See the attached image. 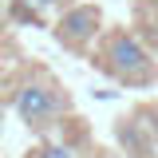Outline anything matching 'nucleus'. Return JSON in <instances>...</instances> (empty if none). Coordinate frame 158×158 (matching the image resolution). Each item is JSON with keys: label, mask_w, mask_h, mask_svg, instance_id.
Masks as SVG:
<instances>
[{"label": "nucleus", "mask_w": 158, "mask_h": 158, "mask_svg": "<svg viewBox=\"0 0 158 158\" xmlns=\"http://www.w3.org/2000/svg\"><path fill=\"white\" fill-rule=\"evenodd\" d=\"M12 103H16V115L24 118V127L28 131H40V135L52 131L59 118L67 115V95H63V87L48 71H32L16 87V99Z\"/></svg>", "instance_id": "nucleus-2"}, {"label": "nucleus", "mask_w": 158, "mask_h": 158, "mask_svg": "<svg viewBox=\"0 0 158 158\" xmlns=\"http://www.w3.org/2000/svg\"><path fill=\"white\" fill-rule=\"evenodd\" d=\"M28 4H36L40 12H44V16H48V12H63V8H71V4H75V0H28Z\"/></svg>", "instance_id": "nucleus-5"}, {"label": "nucleus", "mask_w": 158, "mask_h": 158, "mask_svg": "<svg viewBox=\"0 0 158 158\" xmlns=\"http://www.w3.org/2000/svg\"><path fill=\"white\" fill-rule=\"evenodd\" d=\"M36 158H75V150H71V146H63V142H40Z\"/></svg>", "instance_id": "nucleus-4"}, {"label": "nucleus", "mask_w": 158, "mask_h": 158, "mask_svg": "<svg viewBox=\"0 0 158 158\" xmlns=\"http://www.w3.org/2000/svg\"><path fill=\"white\" fill-rule=\"evenodd\" d=\"M56 40L67 48V52H91L103 36V8L99 4H83L75 0L71 8H63L56 16Z\"/></svg>", "instance_id": "nucleus-3"}, {"label": "nucleus", "mask_w": 158, "mask_h": 158, "mask_svg": "<svg viewBox=\"0 0 158 158\" xmlns=\"http://www.w3.org/2000/svg\"><path fill=\"white\" fill-rule=\"evenodd\" d=\"M99 158H127V154H123V150H103Z\"/></svg>", "instance_id": "nucleus-6"}, {"label": "nucleus", "mask_w": 158, "mask_h": 158, "mask_svg": "<svg viewBox=\"0 0 158 158\" xmlns=\"http://www.w3.org/2000/svg\"><path fill=\"white\" fill-rule=\"evenodd\" d=\"M95 67L103 75H111L115 83H123V87H150L158 79L154 56H150L146 44H142L135 32H127V28H111V32L99 36Z\"/></svg>", "instance_id": "nucleus-1"}]
</instances>
